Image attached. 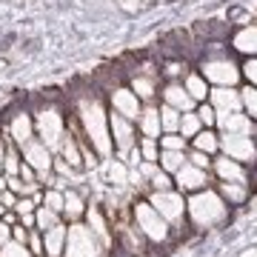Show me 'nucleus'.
<instances>
[{
  "label": "nucleus",
  "mask_w": 257,
  "mask_h": 257,
  "mask_svg": "<svg viewBox=\"0 0 257 257\" xmlns=\"http://www.w3.org/2000/svg\"><path fill=\"white\" fill-rule=\"evenodd\" d=\"M109 251L103 248V243L94 237V231L86 223H69L66 231V246H63V257H106Z\"/></svg>",
  "instance_id": "5"
},
{
  "label": "nucleus",
  "mask_w": 257,
  "mask_h": 257,
  "mask_svg": "<svg viewBox=\"0 0 257 257\" xmlns=\"http://www.w3.org/2000/svg\"><path fill=\"white\" fill-rule=\"evenodd\" d=\"M189 72V66L186 63H180V60H169V63H166V69H160V74H166V77H183V74Z\"/></svg>",
  "instance_id": "41"
},
{
  "label": "nucleus",
  "mask_w": 257,
  "mask_h": 257,
  "mask_svg": "<svg viewBox=\"0 0 257 257\" xmlns=\"http://www.w3.org/2000/svg\"><path fill=\"white\" fill-rule=\"evenodd\" d=\"M220 135V132H217ZM220 155L231 157L243 166H251L257 163V140L254 135H220Z\"/></svg>",
  "instance_id": "8"
},
{
  "label": "nucleus",
  "mask_w": 257,
  "mask_h": 257,
  "mask_svg": "<svg viewBox=\"0 0 257 257\" xmlns=\"http://www.w3.org/2000/svg\"><path fill=\"white\" fill-rule=\"evenodd\" d=\"M231 217V206L220 197L214 186L186 194V223L194 231H211L226 226Z\"/></svg>",
  "instance_id": "1"
},
{
  "label": "nucleus",
  "mask_w": 257,
  "mask_h": 257,
  "mask_svg": "<svg viewBox=\"0 0 257 257\" xmlns=\"http://www.w3.org/2000/svg\"><path fill=\"white\" fill-rule=\"evenodd\" d=\"M57 152H60V157H63L72 169H80V166H83L80 146H77V138H74V135H63V140H60V149H57Z\"/></svg>",
  "instance_id": "26"
},
{
  "label": "nucleus",
  "mask_w": 257,
  "mask_h": 257,
  "mask_svg": "<svg viewBox=\"0 0 257 257\" xmlns=\"http://www.w3.org/2000/svg\"><path fill=\"white\" fill-rule=\"evenodd\" d=\"M240 74L248 80V86H254L257 89V57H248L246 63L240 66Z\"/></svg>",
  "instance_id": "40"
},
{
  "label": "nucleus",
  "mask_w": 257,
  "mask_h": 257,
  "mask_svg": "<svg viewBox=\"0 0 257 257\" xmlns=\"http://www.w3.org/2000/svg\"><path fill=\"white\" fill-rule=\"evenodd\" d=\"M138 149H140V155H143V160L157 163V157H160V143H157L155 138H140L138 140Z\"/></svg>",
  "instance_id": "36"
},
{
  "label": "nucleus",
  "mask_w": 257,
  "mask_h": 257,
  "mask_svg": "<svg viewBox=\"0 0 257 257\" xmlns=\"http://www.w3.org/2000/svg\"><path fill=\"white\" fill-rule=\"evenodd\" d=\"M186 160L192 166H197V169H206V172L211 169V157L206 155V152H197V149H189V152H186Z\"/></svg>",
  "instance_id": "39"
},
{
  "label": "nucleus",
  "mask_w": 257,
  "mask_h": 257,
  "mask_svg": "<svg viewBox=\"0 0 257 257\" xmlns=\"http://www.w3.org/2000/svg\"><path fill=\"white\" fill-rule=\"evenodd\" d=\"M197 72L206 77L209 86H237V83L243 80L240 63L226 52L223 43H211L206 57L200 60V69H197Z\"/></svg>",
  "instance_id": "3"
},
{
  "label": "nucleus",
  "mask_w": 257,
  "mask_h": 257,
  "mask_svg": "<svg viewBox=\"0 0 257 257\" xmlns=\"http://www.w3.org/2000/svg\"><path fill=\"white\" fill-rule=\"evenodd\" d=\"M109 132H111V146H114V152H117V160H123V163H126L128 149L138 143L135 123H132V120H126L123 114H114V111H111V114H109Z\"/></svg>",
  "instance_id": "10"
},
{
  "label": "nucleus",
  "mask_w": 257,
  "mask_h": 257,
  "mask_svg": "<svg viewBox=\"0 0 257 257\" xmlns=\"http://www.w3.org/2000/svg\"><path fill=\"white\" fill-rule=\"evenodd\" d=\"M83 214H86V197H83V192L66 189L63 192V217L69 223H77V220H83Z\"/></svg>",
  "instance_id": "23"
},
{
  "label": "nucleus",
  "mask_w": 257,
  "mask_h": 257,
  "mask_svg": "<svg viewBox=\"0 0 257 257\" xmlns=\"http://www.w3.org/2000/svg\"><path fill=\"white\" fill-rule=\"evenodd\" d=\"M194 111H197V117H200L203 128H214V123H217V111H214V106H211L209 100H203L194 106Z\"/></svg>",
  "instance_id": "35"
},
{
  "label": "nucleus",
  "mask_w": 257,
  "mask_h": 257,
  "mask_svg": "<svg viewBox=\"0 0 257 257\" xmlns=\"http://www.w3.org/2000/svg\"><path fill=\"white\" fill-rule=\"evenodd\" d=\"M18 177L23 180V183H37V172H35V169H32V166L26 163V160L20 163V169H18Z\"/></svg>",
  "instance_id": "42"
},
{
  "label": "nucleus",
  "mask_w": 257,
  "mask_h": 257,
  "mask_svg": "<svg viewBox=\"0 0 257 257\" xmlns=\"http://www.w3.org/2000/svg\"><path fill=\"white\" fill-rule=\"evenodd\" d=\"M20 223L26 226V229H35V211H29V214H18Z\"/></svg>",
  "instance_id": "45"
},
{
  "label": "nucleus",
  "mask_w": 257,
  "mask_h": 257,
  "mask_svg": "<svg viewBox=\"0 0 257 257\" xmlns=\"http://www.w3.org/2000/svg\"><path fill=\"white\" fill-rule=\"evenodd\" d=\"M214 189L220 192V197L229 203L231 209H234V206H246L248 197H251L248 183H214Z\"/></svg>",
  "instance_id": "24"
},
{
  "label": "nucleus",
  "mask_w": 257,
  "mask_h": 257,
  "mask_svg": "<svg viewBox=\"0 0 257 257\" xmlns=\"http://www.w3.org/2000/svg\"><path fill=\"white\" fill-rule=\"evenodd\" d=\"M183 89L189 92V97H192L194 103H203V100H209V92H211V86L206 83V77H203L200 72H194V69H189V72L183 74Z\"/></svg>",
  "instance_id": "20"
},
{
  "label": "nucleus",
  "mask_w": 257,
  "mask_h": 257,
  "mask_svg": "<svg viewBox=\"0 0 257 257\" xmlns=\"http://www.w3.org/2000/svg\"><path fill=\"white\" fill-rule=\"evenodd\" d=\"M254 140H257V132H254Z\"/></svg>",
  "instance_id": "48"
},
{
  "label": "nucleus",
  "mask_w": 257,
  "mask_h": 257,
  "mask_svg": "<svg viewBox=\"0 0 257 257\" xmlns=\"http://www.w3.org/2000/svg\"><path fill=\"white\" fill-rule=\"evenodd\" d=\"M35 135L37 140H43L52 152L60 149V140L66 135V117L60 114L55 103H46L43 109L35 111Z\"/></svg>",
  "instance_id": "6"
},
{
  "label": "nucleus",
  "mask_w": 257,
  "mask_h": 257,
  "mask_svg": "<svg viewBox=\"0 0 257 257\" xmlns=\"http://www.w3.org/2000/svg\"><path fill=\"white\" fill-rule=\"evenodd\" d=\"M157 143H160V149H169V152H189V140H186L183 135H177V132H166V135H160Z\"/></svg>",
  "instance_id": "31"
},
{
  "label": "nucleus",
  "mask_w": 257,
  "mask_h": 257,
  "mask_svg": "<svg viewBox=\"0 0 257 257\" xmlns=\"http://www.w3.org/2000/svg\"><path fill=\"white\" fill-rule=\"evenodd\" d=\"M211 177H214V183H248L251 180V169L237 160H231L226 155H217L211 157Z\"/></svg>",
  "instance_id": "9"
},
{
  "label": "nucleus",
  "mask_w": 257,
  "mask_h": 257,
  "mask_svg": "<svg viewBox=\"0 0 257 257\" xmlns=\"http://www.w3.org/2000/svg\"><path fill=\"white\" fill-rule=\"evenodd\" d=\"M138 128H140V135L143 138H160L163 135V128H160V109L157 106H143V111H140V117H138Z\"/></svg>",
  "instance_id": "21"
},
{
  "label": "nucleus",
  "mask_w": 257,
  "mask_h": 257,
  "mask_svg": "<svg viewBox=\"0 0 257 257\" xmlns=\"http://www.w3.org/2000/svg\"><path fill=\"white\" fill-rule=\"evenodd\" d=\"M66 231H69V226H66V223H57V226H52L49 231H40V234H43V248H46V257H63Z\"/></svg>",
  "instance_id": "22"
},
{
  "label": "nucleus",
  "mask_w": 257,
  "mask_h": 257,
  "mask_svg": "<svg viewBox=\"0 0 257 257\" xmlns=\"http://www.w3.org/2000/svg\"><path fill=\"white\" fill-rule=\"evenodd\" d=\"M203 128L200 117H197V111H183L180 114V126H177V135H183L186 140H192L197 132Z\"/></svg>",
  "instance_id": "29"
},
{
  "label": "nucleus",
  "mask_w": 257,
  "mask_h": 257,
  "mask_svg": "<svg viewBox=\"0 0 257 257\" xmlns=\"http://www.w3.org/2000/svg\"><path fill=\"white\" fill-rule=\"evenodd\" d=\"M77 120L86 140L92 143V149L100 157H111L114 146H111V132H109V114L103 109V103L97 94H83L77 100Z\"/></svg>",
  "instance_id": "2"
},
{
  "label": "nucleus",
  "mask_w": 257,
  "mask_h": 257,
  "mask_svg": "<svg viewBox=\"0 0 257 257\" xmlns=\"http://www.w3.org/2000/svg\"><path fill=\"white\" fill-rule=\"evenodd\" d=\"M3 157H6V140L0 138V166H3Z\"/></svg>",
  "instance_id": "46"
},
{
  "label": "nucleus",
  "mask_w": 257,
  "mask_h": 257,
  "mask_svg": "<svg viewBox=\"0 0 257 257\" xmlns=\"http://www.w3.org/2000/svg\"><path fill=\"white\" fill-rule=\"evenodd\" d=\"M186 163V152H169V149H160V157H157V166L169 172V175H175L177 169Z\"/></svg>",
  "instance_id": "28"
},
{
  "label": "nucleus",
  "mask_w": 257,
  "mask_h": 257,
  "mask_svg": "<svg viewBox=\"0 0 257 257\" xmlns=\"http://www.w3.org/2000/svg\"><path fill=\"white\" fill-rule=\"evenodd\" d=\"M128 89L138 94L143 103H155L157 92H160V72L157 69H138V74L128 80Z\"/></svg>",
  "instance_id": "14"
},
{
  "label": "nucleus",
  "mask_w": 257,
  "mask_h": 257,
  "mask_svg": "<svg viewBox=\"0 0 257 257\" xmlns=\"http://www.w3.org/2000/svg\"><path fill=\"white\" fill-rule=\"evenodd\" d=\"M20 163H23V157H20V149L15 143H6V157H3V175L6 177H15L18 175Z\"/></svg>",
  "instance_id": "30"
},
{
  "label": "nucleus",
  "mask_w": 257,
  "mask_h": 257,
  "mask_svg": "<svg viewBox=\"0 0 257 257\" xmlns=\"http://www.w3.org/2000/svg\"><path fill=\"white\" fill-rule=\"evenodd\" d=\"M26 246H29V251H32L35 257H46V248H43V234H40L37 229H29Z\"/></svg>",
  "instance_id": "38"
},
{
  "label": "nucleus",
  "mask_w": 257,
  "mask_h": 257,
  "mask_svg": "<svg viewBox=\"0 0 257 257\" xmlns=\"http://www.w3.org/2000/svg\"><path fill=\"white\" fill-rule=\"evenodd\" d=\"M146 200L155 206L160 214L166 217V223L172 229H186V194L177 189H166V192H146Z\"/></svg>",
  "instance_id": "7"
},
{
  "label": "nucleus",
  "mask_w": 257,
  "mask_h": 257,
  "mask_svg": "<svg viewBox=\"0 0 257 257\" xmlns=\"http://www.w3.org/2000/svg\"><path fill=\"white\" fill-rule=\"evenodd\" d=\"M231 49L246 57H257V23H248V26L237 29L231 35Z\"/></svg>",
  "instance_id": "19"
},
{
  "label": "nucleus",
  "mask_w": 257,
  "mask_h": 257,
  "mask_svg": "<svg viewBox=\"0 0 257 257\" xmlns=\"http://www.w3.org/2000/svg\"><path fill=\"white\" fill-rule=\"evenodd\" d=\"M189 149H197V152H206L209 157H214L220 152V135H217V128H200L189 140Z\"/></svg>",
  "instance_id": "25"
},
{
  "label": "nucleus",
  "mask_w": 257,
  "mask_h": 257,
  "mask_svg": "<svg viewBox=\"0 0 257 257\" xmlns=\"http://www.w3.org/2000/svg\"><path fill=\"white\" fill-rule=\"evenodd\" d=\"M180 114H183V111L172 109L169 103L160 106V128H163V135L166 132H177V126H180Z\"/></svg>",
  "instance_id": "32"
},
{
  "label": "nucleus",
  "mask_w": 257,
  "mask_h": 257,
  "mask_svg": "<svg viewBox=\"0 0 257 257\" xmlns=\"http://www.w3.org/2000/svg\"><path fill=\"white\" fill-rule=\"evenodd\" d=\"M12 240V226L6 220H0V246H6Z\"/></svg>",
  "instance_id": "44"
},
{
  "label": "nucleus",
  "mask_w": 257,
  "mask_h": 257,
  "mask_svg": "<svg viewBox=\"0 0 257 257\" xmlns=\"http://www.w3.org/2000/svg\"><path fill=\"white\" fill-rule=\"evenodd\" d=\"M240 100H243V111L257 123V89L254 86H243L240 89Z\"/></svg>",
  "instance_id": "33"
},
{
  "label": "nucleus",
  "mask_w": 257,
  "mask_h": 257,
  "mask_svg": "<svg viewBox=\"0 0 257 257\" xmlns=\"http://www.w3.org/2000/svg\"><path fill=\"white\" fill-rule=\"evenodd\" d=\"M132 223H135L138 231L146 237V243H155V246L169 243V240L175 237V229L166 223V217L146 200V197L132 203Z\"/></svg>",
  "instance_id": "4"
},
{
  "label": "nucleus",
  "mask_w": 257,
  "mask_h": 257,
  "mask_svg": "<svg viewBox=\"0 0 257 257\" xmlns=\"http://www.w3.org/2000/svg\"><path fill=\"white\" fill-rule=\"evenodd\" d=\"M240 257H257V248H246V251H240Z\"/></svg>",
  "instance_id": "47"
},
{
  "label": "nucleus",
  "mask_w": 257,
  "mask_h": 257,
  "mask_svg": "<svg viewBox=\"0 0 257 257\" xmlns=\"http://www.w3.org/2000/svg\"><path fill=\"white\" fill-rule=\"evenodd\" d=\"M109 180L114 186H126L128 183V166L123 160H109Z\"/></svg>",
  "instance_id": "34"
},
{
  "label": "nucleus",
  "mask_w": 257,
  "mask_h": 257,
  "mask_svg": "<svg viewBox=\"0 0 257 257\" xmlns=\"http://www.w3.org/2000/svg\"><path fill=\"white\" fill-rule=\"evenodd\" d=\"M57 223H63V214H57L55 209H49L43 203L35 209V229L37 231H49L52 226H57Z\"/></svg>",
  "instance_id": "27"
},
{
  "label": "nucleus",
  "mask_w": 257,
  "mask_h": 257,
  "mask_svg": "<svg viewBox=\"0 0 257 257\" xmlns=\"http://www.w3.org/2000/svg\"><path fill=\"white\" fill-rule=\"evenodd\" d=\"M172 180H175V189L183 194H192V192H200V189H206V186H214V177H211V172H206V169H197V166H192L189 160H186L180 169H177L175 175H172Z\"/></svg>",
  "instance_id": "11"
},
{
  "label": "nucleus",
  "mask_w": 257,
  "mask_h": 257,
  "mask_svg": "<svg viewBox=\"0 0 257 257\" xmlns=\"http://www.w3.org/2000/svg\"><path fill=\"white\" fill-rule=\"evenodd\" d=\"M160 97H163V103H169L172 109H177V111H194V106L197 103L189 97V92L183 89V83L180 80H169L163 86V92H160Z\"/></svg>",
  "instance_id": "18"
},
{
  "label": "nucleus",
  "mask_w": 257,
  "mask_h": 257,
  "mask_svg": "<svg viewBox=\"0 0 257 257\" xmlns=\"http://www.w3.org/2000/svg\"><path fill=\"white\" fill-rule=\"evenodd\" d=\"M20 157L35 169L37 175H49V172H52V160H55V155H52V149H49L43 140L32 138L29 143H23V146H20Z\"/></svg>",
  "instance_id": "13"
},
{
  "label": "nucleus",
  "mask_w": 257,
  "mask_h": 257,
  "mask_svg": "<svg viewBox=\"0 0 257 257\" xmlns=\"http://www.w3.org/2000/svg\"><path fill=\"white\" fill-rule=\"evenodd\" d=\"M209 103L214 106L217 114H229V111L243 109V100H240V89L237 86H211Z\"/></svg>",
  "instance_id": "16"
},
{
  "label": "nucleus",
  "mask_w": 257,
  "mask_h": 257,
  "mask_svg": "<svg viewBox=\"0 0 257 257\" xmlns=\"http://www.w3.org/2000/svg\"><path fill=\"white\" fill-rule=\"evenodd\" d=\"M109 103H111V111H114V114H123V117L132 120V123H138L140 111H143V100H140L128 86H114L109 92Z\"/></svg>",
  "instance_id": "12"
},
{
  "label": "nucleus",
  "mask_w": 257,
  "mask_h": 257,
  "mask_svg": "<svg viewBox=\"0 0 257 257\" xmlns=\"http://www.w3.org/2000/svg\"><path fill=\"white\" fill-rule=\"evenodd\" d=\"M0 257H35L29 251L26 243H18V240H9L6 246H0Z\"/></svg>",
  "instance_id": "37"
},
{
  "label": "nucleus",
  "mask_w": 257,
  "mask_h": 257,
  "mask_svg": "<svg viewBox=\"0 0 257 257\" xmlns=\"http://www.w3.org/2000/svg\"><path fill=\"white\" fill-rule=\"evenodd\" d=\"M9 138L15 146H23V143H29V140L35 138V117L29 114V111H18V114H12L9 117Z\"/></svg>",
  "instance_id": "17"
},
{
  "label": "nucleus",
  "mask_w": 257,
  "mask_h": 257,
  "mask_svg": "<svg viewBox=\"0 0 257 257\" xmlns=\"http://www.w3.org/2000/svg\"><path fill=\"white\" fill-rule=\"evenodd\" d=\"M12 240H18V243H26V240H29V229L20 220L12 226Z\"/></svg>",
  "instance_id": "43"
},
{
  "label": "nucleus",
  "mask_w": 257,
  "mask_h": 257,
  "mask_svg": "<svg viewBox=\"0 0 257 257\" xmlns=\"http://www.w3.org/2000/svg\"><path fill=\"white\" fill-rule=\"evenodd\" d=\"M214 128H217L220 135H254L257 123L240 109V111H229V114H217Z\"/></svg>",
  "instance_id": "15"
}]
</instances>
